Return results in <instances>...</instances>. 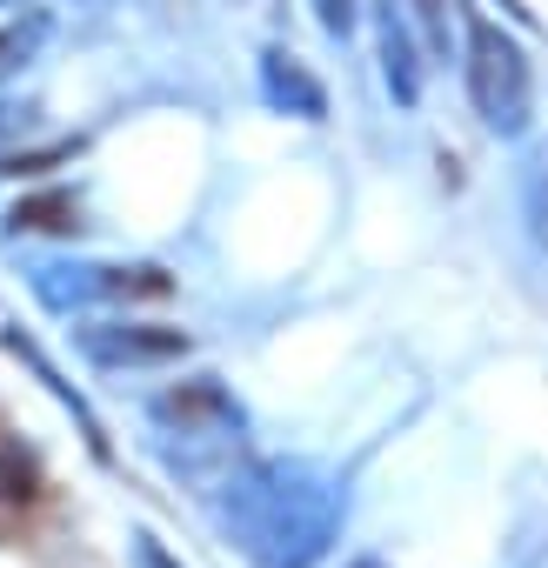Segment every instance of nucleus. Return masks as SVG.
<instances>
[{
    "label": "nucleus",
    "mask_w": 548,
    "mask_h": 568,
    "mask_svg": "<svg viewBox=\"0 0 548 568\" xmlns=\"http://www.w3.org/2000/svg\"><path fill=\"white\" fill-rule=\"evenodd\" d=\"M14 61H21V41H14V34H0V68H14Z\"/></svg>",
    "instance_id": "nucleus-6"
},
{
    "label": "nucleus",
    "mask_w": 548,
    "mask_h": 568,
    "mask_svg": "<svg viewBox=\"0 0 548 568\" xmlns=\"http://www.w3.org/2000/svg\"><path fill=\"white\" fill-rule=\"evenodd\" d=\"M322 21L328 28H348V0H322Z\"/></svg>",
    "instance_id": "nucleus-5"
},
{
    "label": "nucleus",
    "mask_w": 548,
    "mask_h": 568,
    "mask_svg": "<svg viewBox=\"0 0 548 568\" xmlns=\"http://www.w3.org/2000/svg\"><path fill=\"white\" fill-rule=\"evenodd\" d=\"M475 101L488 108V121H521V61L481 21H475Z\"/></svg>",
    "instance_id": "nucleus-1"
},
{
    "label": "nucleus",
    "mask_w": 548,
    "mask_h": 568,
    "mask_svg": "<svg viewBox=\"0 0 548 568\" xmlns=\"http://www.w3.org/2000/svg\"><path fill=\"white\" fill-rule=\"evenodd\" d=\"M0 481H8V488H0L8 501H28L34 495V462L21 448H0Z\"/></svg>",
    "instance_id": "nucleus-4"
},
{
    "label": "nucleus",
    "mask_w": 548,
    "mask_h": 568,
    "mask_svg": "<svg viewBox=\"0 0 548 568\" xmlns=\"http://www.w3.org/2000/svg\"><path fill=\"white\" fill-rule=\"evenodd\" d=\"M101 362H161V355H181V335H94L88 342Z\"/></svg>",
    "instance_id": "nucleus-2"
},
{
    "label": "nucleus",
    "mask_w": 548,
    "mask_h": 568,
    "mask_svg": "<svg viewBox=\"0 0 548 568\" xmlns=\"http://www.w3.org/2000/svg\"><path fill=\"white\" fill-rule=\"evenodd\" d=\"M74 221V194H34L14 207V227H68Z\"/></svg>",
    "instance_id": "nucleus-3"
}]
</instances>
